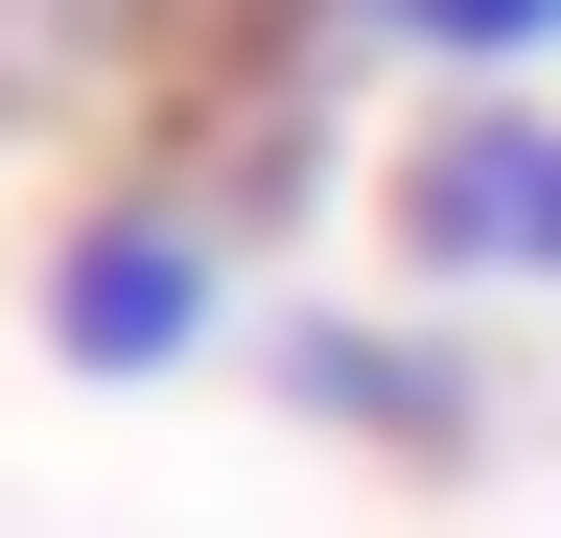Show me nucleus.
I'll use <instances>...</instances> for the list:
<instances>
[{"mask_svg":"<svg viewBox=\"0 0 561 538\" xmlns=\"http://www.w3.org/2000/svg\"><path fill=\"white\" fill-rule=\"evenodd\" d=\"M375 211H398V282H445V305H561V117H538V94L421 117V141L375 164Z\"/></svg>","mask_w":561,"mask_h":538,"instance_id":"2","label":"nucleus"},{"mask_svg":"<svg viewBox=\"0 0 561 538\" xmlns=\"http://www.w3.org/2000/svg\"><path fill=\"white\" fill-rule=\"evenodd\" d=\"M351 47H398V71H468V94H515V71H561V0H351Z\"/></svg>","mask_w":561,"mask_h":538,"instance_id":"4","label":"nucleus"},{"mask_svg":"<svg viewBox=\"0 0 561 538\" xmlns=\"http://www.w3.org/2000/svg\"><path fill=\"white\" fill-rule=\"evenodd\" d=\"M234 305H257V257L210 234V211H187L164 164H117L94 211L47 234V352L94 375V398H164V375H187V352H210Z\"/></svg>","mask_w":561,"mask_h":538,"instance_id":"1","label":"nucleus"},{"mask_svg":"<svg viewBox=\"0 0 561 538\" xmlns=\"http://www.w3.org/2000/svg\"><path fill=\"white\" fill-rule=\"evenodd\" d=\"M280 398H305V422L328 445H398V468H491V375H468V328H351V305H305V328H280V352H257Z\"/></svg>","mask_w":561,"mask_h":538,"instance_id":"3","label":"nucleus"}]
</instances>
